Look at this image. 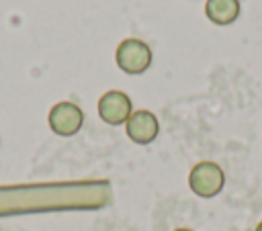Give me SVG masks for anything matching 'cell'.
<instances>
[{"instance_id": "1", "label": "cell", "mask_w": 262, "mask_h": 231, "mask_svg": "<svg viewBox=\"0 0 262 231\" xmlns=\"http://www.w3.org/2000/svg\"><path fill=\"white\" fill-rule=\"evenodd\" d=\"M190 190L201 198L217 196L225 186V174L215 161H199L188 174Z\"/></svg>"}, {"instance_id": "2", "label": "cell", "mask_w": 262, "mask_h": 231, "mask_svg": "<svg viewBox=\"0 0 262 231\" xmlns=\"http://www.w3.org/2000/svg\"><path fill=\"white\" fill-rule=\"evenodd\" d=\"M115 61L125 74H143L151 63V49L139 39H123L115 51Z\"/></svg>"}, {"instance_id": "3", "label": "cell", "mask_w": 262, "mask_h": 231, "mask_svg": "<svg viewBox=\"0 0 262 231\" xmlns=\"http://www.w3.org/2000/svg\"><path fill=\"white\" fill-rule=\"evenodd\" d=\"M47 121H49V127H51V131L55 135L72 137V135H76L82 129L84 112H82V108L78 104L63 100V102H57V104L51 106Z\"/></svg>"}, {"instance_id": "4", "label": "cell", "mask_w": 262, "mask_h": 231, "mask_svg": "<svg viewBox=\"0 0 262 231\" xmlns=\"http://www.w3.org/2000/svg\"><path fill=\"white\" fill-rule=\"evenodd\" d=\"M133 112L131 98L121 90H108L98 98V117L108 125H123Z\"/></svg>"}, {"instance_id": "5", "label": "cell", "mask_w": 262, "mask_h": 231, "mask_svg": "<svg viewBox=\"0 0 262 231\" xmlns=\"http://www.w3.org/2000/svg\"><path fill=\"white\" fill-rule=\"evenodd\" d=\"M125 131H127V137L133 143L147 145V143H151L158 137V133H160V121H158V117L151 110H145V108L133 110L131 117L125 123Z\"/></svg>"}, {"instance_id": "6", "label": "cell", "mask_w": 262, "mask_h": 231, "mask_svg": "<svg viewBox=\"0 0 262 231\" xmlns=\"http://www.w3.org/2000/svg\"><path fill=\"white\" fill-rule=\"evenodd\" d=\"M205 14L215 25H231L239 16V0H207Z\"/></svg>"}, {"instance_id": "7", "label": "cell", "mask_w": 262, "mask_h": 231, "mask_svg": "<svg viewBox=\"0 0 262 231\" xmlns=\"http://www.w3.org/2000/svg\"><path fill=\"white\" fill-rule=\"evenodd\" d=\"M172 231H192V229H186V227H178V229H172Z\"/></svg>"}, {"instance_id": "8", "label": "cell", "mask_w": 262, "mask_h": 231, "mask_svg": "<svg viewBox=\"0 0 262 231\" xmlns=\"http://www.w3.org/2000/svg\"><path fill=\"white\" fill-rule=\"evenodd\" d=\"M256 231H262V221H260V223L256 225Z\"/></svg>"}]
</instances>
